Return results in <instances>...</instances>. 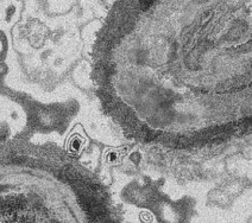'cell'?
Wrapping results in <instances>:
<instances>
[{
  "label": "cell",
  "mask_w": 252,
  "mask_h": 223,
  "mask_svg": "<svg viewBox=\"0 0 252 223\" xmlns=\"http://www.w3.org/2000/svg\"><path fill=\"white\" fill-rule=\"evenodd\" d=\"M154 0H140V6H142V10H148L149 7L153 5Z\"/></svg>",
  "instance_id": "cell-1"
}]
</instances>
